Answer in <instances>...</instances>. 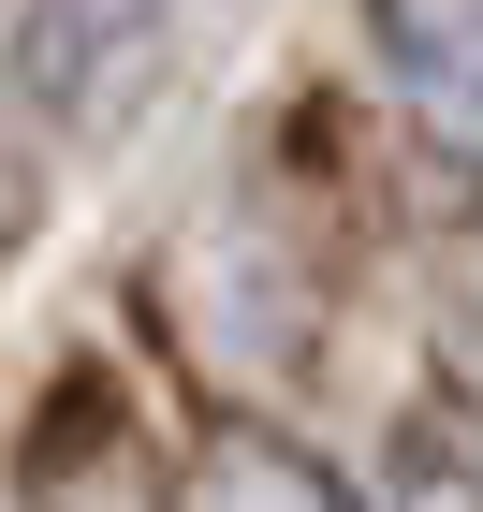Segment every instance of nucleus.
I'll use <instances>...</instances> for the list:
<instances>
[{"label": "nucleus", "instance_id": "f03ea898", "mask_svg": "<svg viewBox=\"0 0 483 512\" xmlns=\"http://www.w3.org/2000/svg\"><path fill=\"white\" fill-rule=\"evenodd\" d=\"M191 512H337V483L308 469V454H279V439H205V469H191Z\"/></svg>", "mask_w": 483, "mask_h": 512}, {"label": "nucleus", "instance_id": "f257e3e1", "mask_svg": "<svg viewBox=\"0 0 483 512\" xmlns=\"http://www.w3.org/2000/svg\"><path fill=\"white\" fill-rule=\"evenodd\" d=\"M381 44H396L410 118L454 161H483V0H381Z\"/></svg>", "mask_w": 483, "mask_h": 512}, {"label": "nucleus", "instance_id": "7ed1b4c3", "mask_svg": "<svg viewBox=\"0 0 483 512\" xmlns=\"http://www.w3.org/2000/svg\"><path fill=\"white\" fill-rule=\"evenodd\" d=\"M410 512H483V498H454V483H410Z\"/></svg>", "mask_w": 483, "mask_h": 512}]
</instances>
